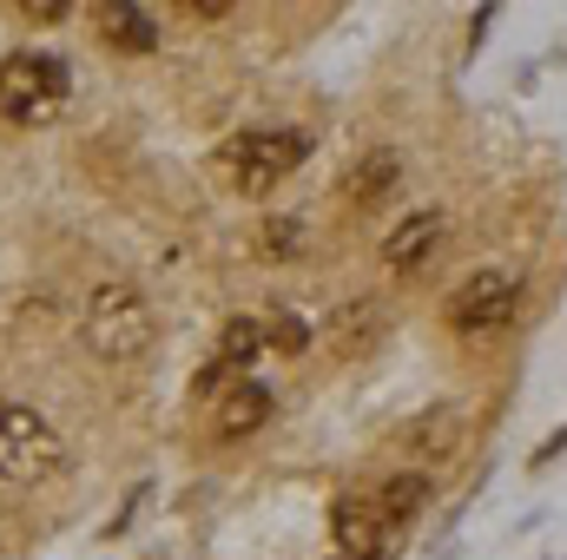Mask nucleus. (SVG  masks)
Masks as SVG:
<instances>
[{
    "label": "nucleus",
    "instance_id": "f257e3e1",
    "mask_svg": "<svg viewBox=\"0 0 567 560\" xmlns=\"http://www.w3.org/2000/svg\"><path fill=\"white\" fill-rule=\"evenodd\" d=\"M80 330H86V350L106 356V363H140L158 336V317L145 303L140 283H93L86 290V310H80Z\"/></svg>",
    "mask_w": 567,
    "mask_h": 560
},
{
    "label": "nucleus",
    "instance_id": "f03ea898",
    "mask_svg": "<svg viewBox=\"0 0 567 560\" xmlns=\"http://www.w3.org/2000/svg\"><path fill=\"white\" fill-rule=\"evenodd\" d=\"M73 100V73L60 53H40V46H20L0 60V120L13 126H53Z\"/></svg>",
    "mask_w": 567,
    "mask_h": 560
},
{
    "label": "nucleus",
    "instance_id": "7ed1b4c3",
    "mask_svg": "<svg viewBox=\"0 0 567 560\" xmlns=\"http://www.w3.org/2000/svg\"><path fill=\"white\" fill-rule=\"evenodd\" d=\"M303 158H310V133H297V126H258V133H238V139L218 152L225 178H231L245 198L278 191V185L297 172V165H303Z\"/></svg>",
    "mask_w": 567,
    "mask_h": 560
},
{
    "label": "nucleus",
    "instance_id": "20e7f679",
    "mask_svg": "<svg viewBox=\"0 0 567 560\" xmlns=\"http://www.w3.org/2000/svg\"><path fill=\"white\" fill-rule=\"evenodd\" d=\"M60 435L47 428L40 409H27V403H0V481L7 488H33V481H47L53 468H60Z\"/></svg>",
    "mask_w": 567,
    "mask_h": 560
},
{
    "label": "nucleus",
    "instance_id": "39448f33",
    "mask_svg": "<svg viewBox=\"0 0 567 560\" xmlns=\"http://www.w3.org/2000/svg\"><path fill=\"white\" fill-rule=\"evenodd\" d=\"M515 310H522V283L508 271H475L449 297V330L455 336H495V330L515 323Z\"/></svg>",
    "mask_w": 567,
    "mask_h": 560
},
{
    "label": "nucleus",
    "instance_id": "423d86ee",
    "mask_svg": "<svg viewBox=\"0 0 567 560\" xmlns=\"http://www.w3.org/2000/svg\"><path fill=\"white\" fill-rule=\"evenodd\" d=\"M330 541H337V554H343V560H383L390 521L377 515V501H363V495H343V501L330 508Z\"/></svg>",
    "mask_w": 567,
    "mask_h": 560
},
{
    "label": "nucleus",
    "instance_id": "0eeeda50",
    "mask_svg": "<svg viewBox=\"0 0 567 560\" xmlns=\"http://www.w3.org/2000/svg\"><path fill=\"white\" fill-rule=\"evenodd\" d=\"M265 350H271V343H265V323H258V317H231V323L218 330V356H212V363L198 370V396H205V390H218L225 376L251 370V363H258Z\"/></svg>",
    "mask_w": 567,
    "mask_h": 560
},
{
    "label": "nucleus",
    "instance_id": "6e6552de",
    "mask_svg": "<svg viewBox=\"0 0 567 560\" xmlns=\"http://www.w3.org/2000/svg\"><path fill=\"white\" fill-rule=\"evenodd\" d=\"M435 245H442V211H410V218L383 238V265H390L396 278H410V271H423L429 258H435Z\"/></svg>",
    "mask_w": 567,
    "mask_h": 560
},
{
    "label": "nucleus",
    "instance_id": "1a4fd4ad",
    "mask_svg": "<svg viewBox=\"0 0 567 560\" xmlns=\"http://www.w3.org/2000/svg\"><path fill=\"white\" fill-rule=\"evenodd\" d=\"M278 409V396L265 390V383H231L225 390V403H218V442H245V435H258L265 422Z\"/></svg>",
    "mask_w": 567,
    "mask_h": 560
},
{
    "label": "nucleus",
    "instance_id": "9d476101",
    "mask_svg": "<svg viewBox=\"0 0 567 560\" xmlns=\"http://www.w3.org/2000/svg\"><path fill=\"white\" fill-rule=\"evenodd\" d=\"M100 33H106V46H120V53H152L158 46V20L133 7V0H113V7H100Z\"/></svg>",
    "mask_w": 567,
    "mask_h": 560
},
{
    "label": "nucleus",
    "instance_id": "9b49d317",
    "mask_svg": "<svg viewBox=\"0 0 567 560\" xmlns=\"http://www.w3.org/2000/svg\"><path fill=\"white\" fill-rule=\"evenodd\" d=\"M323 330H330V343H337L343 356H357V350H363V343L383 330V303H377V297H357V303H343V310H337Z\"/></svg>",
    "mask_w": 567,
    "mask_h": 560
},
{
    "label": "nucleus",
    "instance_id": "f8f14e48",
    "mask_svg": "<svg viewBox=\"0 0 567 560\" xmlns=\"http://www.w3.org/2000/svg\"><path fill=\"white\" fill-rule=\"evenodd\" d=\"M396 172H403V165H396V152H370V158L343 178L350 205H363V211H370V205H383V198L396 191Z\"/></svg>",
    "mask_w": 567,
    "mask_h": 560
},
{
    "label": "nucleus",
    "instance_id": "ddd939ff",
    "mask_svg": "<svg viewBox=\"0 0 567 560\" xmlns=\"http://www.w3.org/2000/svg\"><path fill=\"white\" fill-rule=\"evenodd\" d=\"M429 501V475H396V481H383V495H377V515L390 521V528H403V521H416V508Z\"/></svg>",
    "mask_w": 567,
    "mask_h": 560
},
{
    "label": "nucleus",
    "instance_id": "4468645a",
    "mask_svg": "<svg viewBox=\"0 0 567 560\" xmlns=\"http://www.w3.org/2000/svg\"><path fill=\"white\" fill-rule=\"evenodd\" d=\"M410 442H416V448H429V455H449V448L462 442V416H455V409L442 403V409H435V422L423 416L416 428H410Z\"/></svg>",
    "mask_w": 567,
    "mask_h": 560
},
{
    "label": "nucleus",
    "instance_id": "2eb2a0df",
    "mask_svg": "<svg viewBox=\"0 0 567 560\" xmlns=\"http://www.w3.org/2000/svg\"><path fill=\"white\" fill-rule=\"evenodd\" d=\"M258 251L265 258H297L303 251V218H265L258 225Z\"/></svg>",
    "mask_w": 567,
    "mask_h": 560
},
{
    "label": "nucleus",
    "instance_id": "dca6fc26",
    "mask_svg": "<svg viewBox=\"0 0 567 560\" xmlns=\"http://www.w3.org/2000/svg\"><path fill=\"white\" fill-rule=\"evenodd\" d=\"M265 343H278L284 356H303V350H310V323H303V317H290V310H271Z\"/></svg>",
    "mask_w": 567,
    "mask_h": 560
},
{
    "label": "nucleus",
    "instance_id": "f3484780",
    "mask_svg": "<svg viewBox=\"0 0 567 560\" xmlns=\"http://www.w3.org/2000/svg\"><path fill=\"white\" fill-rule=\"evenodd\" d=\"M20 13H27V20H40V27H53V20H66V0H27Z\"/></svg>",
    "mask_w": 567,
    "mask_h": 560
},
{
    "label": "nucleus",
    "instance_id": "a211bd4d",
    "mask_svg": "<svg viewBox=\"0 0 567 560\" xmlns=\"http://www.w3.org/2000/svg\"><path fill=\"white\" fill-rule=\"evenodd\" d=\"M192 13H198V20H225L231 7H225V0H192Z\"/></svg>",
    "mask_w": 567,
    "mask_h": 560
}]
</instances>
